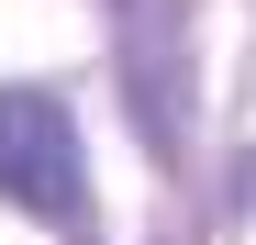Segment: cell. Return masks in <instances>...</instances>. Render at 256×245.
Instances as JSON below:
<instances>
[{
	"label": "cell",
	"instance_id": "obj_1",
	"mask_svg": "<svg viewBox=\"0 0 256 245\" xmlns=\"http://www.w3.org/2000/svg\"><path fill=\"white\" fill-rule=\"evenodd\" d=\"M0 200L45 223H90V168H78V122L56 90H0Z\"/></svg>",
	"mask_w": 256,
	"mask_h": 245
}]
</instances>
